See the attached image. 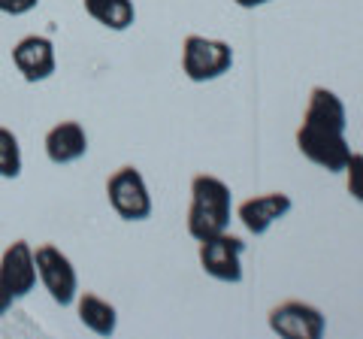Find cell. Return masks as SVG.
<instances>
[{"label":"cell","instance_id":"obj_1","mask_svg":"<svg viewBox=\"0 0 363 339\" xmlns=\"http://www.w3.org/2000/svg\"><path fill=\"white\" fill-rule=\"evenodd\" d=\"M345 128H348V112H345L342 97L324 85L312 88L303 124L297 130L300 155L306 161H312L315 167L327 170V173H342L351 157Z\"/></svg>","mask_w":363,"mask_h":339},{"label":"cell","instance_id":"obj_2","mask_svg":"<svg viewBox=\"0 0 363 339\" xmlns=\"http://www.w3.org/2000/svg\"><path fill=\"white\" fill-rule=\"evenodd\" d=\"M233 216V191L218 176L200 173L191 182V209H188V233L194 240H209L230 228Z\"/></svg>","mask_w":363,"mask_h":339},{"label":"cell","instance_id":"obj_3","mask_svg":"<svg viewBox=\"0 0 363 339\" xmlns=\"http://www.w3.org/2000/svg\"><path fill=\"white\" fill-rule=\"evenodd\" d=\"M233 67V49L224 40L200 37V33H188L182 43V70L191 82H212L230 73Z\"/></svg>","mask_w":363,"mask_h":339},{"label":"cell","instance_id":"obj_4","mask_svg":"<svg viewBox=\"0 0 363 339\" xmlns=\"http://www.w3.org/2000/svg\"><path fill=\"white\" fill-rule=\"evenodd\" d=\"M106 197H109V206L116 209V216L124 221H145L155 212L149 185H145V179L136 167H118L109 176Z\"/></svg>","mask_w":363,"mask_h":339},{"label":"cell","instance_id":"obj_5","mask_svg":"<svg viewBox=\"0 0 363 339\" xmlns=\"http://www.w3.org/2000/svg\"><path fill=\"white\" fill-rule=\"evenodd\" d=\"M33 261H37V276L43 282V288L49 291V297L58 306H73L79 297V276H76V267L70 257L58 245L43 243L33 252Z\"/></svg>","mask_w":363,"mask_h":339},{"label":"cell","instance_id":"obj_6","mask_svg":"<svg viewBox=\"0 0 363 339\" xmlns=\"http://www.w3.org/2000/svg\"><path fill=\"white\" fill-rule=\"evenodd\" d=\"M242 255H245V243L230 230L200 240L203 273L212 276L215 282H224V285H240L242 282Z\"/></svg>","mask_w":363,"mask_h":339},{"label":"cell","instance_id":"obj_7","mask_svg":"<svg viewBox=\"0 0 363 339\" xmlns=\"http://www.w3.org/2000/svg\"><path fill=\"white\" fill-rule=\"evenodd\" d=\"M269 330L281 339H321L327 330V318L312 303L285 300L269 309Z\"/></svg>","mask_w":363,"mask_h":339},{"label":"cell","instance_id":"obj_8","mask_svg":"<svg viewBox=\"0 0 363 339\" xmlns=\"http://www.w3.org/2000/svg\"><path fill=\"white\" fill-rule=\"evenodd\" d=\"M37 261H33V248L28 240H16L6 245L4 257H0V291L9 300H21L37 288Z\"/></svg>","mask_w":363,"mask_h":339},{"label":"cell","instance_id":"obj_9","mask_svg":"<svg viewBox=\"0 0 363 339\" xmlns=\"http://www.w3.org/2000/svg\"><path fill=\"white\" fill-rule=\"evenodd\" d=\"M13 64L21 73V79L30 85L45 82L55 67H58V58H55V43L49 37H40V33H30V37H21L13 46Z\"/></svg>","mask_w":363,"mask_h":339},{"label":"cell","instance_id":"obj_10","mask_svg":"<svg viewBox=\"0 0 363 339\" xmlns=\"http://www.w3.org/2000/svg\"><path fill=\"white\" fill-rule=\"evenodd\" d=\"M294 209V200L285 191H267V194L248 197L236 206V218L242 221V228L255 236H264L272 224L281 221Z\"/></svg>","mask_w":363,"mask_h":339},{"label":"cell","instance_id":"obj_11","mask_svg":"<svg viewBox=\"0 0 363 339\" xmlns=\"http://www.w3.org/2000/svg\"><path fill=\"white\" fill-rule=\"evenodd\" d=\"M88 152V133L79 121H61L55 124V128L45 133V157H49L52 164H76L79 157H85Z\"/></svg>","mask_w":363,"mask_h":339},{"label":"cell","instance_id":"obj_12","mask_svg":"<svg viewBox=\"0 0 363 339\" xmlns=\"http://www.w3.org/2000/svg\"><path fill=\"white\" fill-rule=\"evenodd\" d=\"M76 312H79V321H82L91 333H97V336H112L116 333V327H118V312L116 306H112L109 300L104 297H97V294H79L76 297Z\"/></svg>","mask_w":363,"mask_h":339},{"label":"cell","instance_id":"obj_13","mask_svg":"<svg viewBox=\"0 0 363 339\" xmlns=\"http://www.w3.org/2000/svg\"><path fill=\"white\" fill-rule=\"evenodd\" d=\"M85 13L109 30H128L136 21L133 0H82Z\"/></svg>","mask_w":363,"mask_h":339},{"label":"cell","instance_id":"obj_14","mask_svg":"<svg viewBox=\"0 0 363 339\" xmlns=\"http://www.w3.org/2000/svg\"><path fill=\"white\" fill-rule=\"evenodd\" d=\"M21 176V145L9 128H0V179Z\"/></svg>","mask_w":363,"mask_h":339},{"label":"cell","instance_id":"obj_15","mask_svg":"<svg viewBox=\"0 0 363 339\" xmlns=\"http://www.w3.org/2000/svg\"><path fill=\"white\" fill-rule=\"evenodd\" d=\"M345 185H348V194L354 197L357 203H363V155L360 152H351L348 164H345Z\"/></svg>","mask_w":363,"mask_h":339},{"label":"cell","instance_id":"obj_16","mask_svg":"<svg viewBox=\"0 0 363 339\" xmlns=\"http://www.w3.org/2000/svg\"><path fill=\"white\" fill-rule=\"evenodd\" d=\"M40 6V0H0V13L4 16H28Z\"/></svg>","mask_w":363,"mask_h":339},{"label":"cell","instance_id":"obj_17","mask_svg":"<svg viewBox=\"0 0 363 339\" xmlns=\"http://www.w3.org/2000/svg\"><path fill=\"white\" fill-rule=\"evenodd\" d=\"M236 6H242V9H257V6H267L269 0H233Z\"/></svg>","mask_w":363,"mask_h":339},{"label":"cell","instance_id":"obj_18","mask_svg":"<svg viewBox=\"0 0 363 339\" xmlns=\"http://www.w3.org/2000/svg\"><path fill=\"white\" fill-rule=\"evenodd\" d=\"M9 306H13V300H9V297H6V294H4V291H0V318H4V315L9 312Z\"/></svg>","mask_w":363,"mask_h":339}]
</instances>
